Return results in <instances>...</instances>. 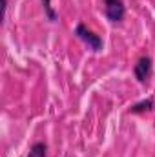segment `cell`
I'll return each instance as SVG.
<instances>
[{"instance_id":"3","label":"cell","mask_w":155,"mask_h":157,"mask_svg":"<svg viewBox=\"0 0 155 157\" xmlns=\"http://www.w3.org/2000/svg\"><path fill=\"white\" fill-rule=\"evenodd\" d=\"M133 73H135V78L139 82H142V84L148 82V78L153 73V60H152V57H141L137 60L135 68H133Z\"/></svg>"},{"instance_id":"6","label":"cell","mask_w":155,"mask_h":157,"mask_svg":"<svg viewBox=\"0 0 155 157\" xmlns=\"http://www.w3.org/2000/svg\"><path fill=\"white\" fill-rule=\"evenodd\" d=\"M42 4H44V13H46L47 20L57 22V13H55V11H53V7H51V0H42Z\"/></svg>"},{"instance_id":"2","label":"cell","mask_w":155,"mask_h":157,"mask_svg":"<svg viewBox=\"0 0 155 157\" xmlns=\"http://www.w3.org/2000/svg\"><path fill=\"white\" fill-rule=\"evenodd\" d=\"M104 15L110 22L119 24L126 17V6L122 0H104Z\"/></svg>"},{"instance_id":"5","label":"cell","mask_w":155,"mask_h":157,"mask_svg":"<svg viewBox=\"0 0 155 157\" xmlns=\"http://www.w3.org/2000/svg\"><path fill=\"white\" fill-rule=\"evenodd\" d=\"M153 108V99H146L142 102H137L135 106H131L130 113H144V112H150Z\"/></svg>"},{"instance_id":"1","label":"cell","mask_w":155,"mask_h":157,"mask_svg":"<svg viewBox=\"0 0 155 157\" xmlns=\"http://www.w3.org/2000/svg\"><path fill=\"white\" fill-rule=\"evenodd\" d=\"M75 35H77L78 39L82 40L89 49H93L95 53H99V51H102V39L97 35V33H93L91 29H88V26L86 24H77V28H75Z\"/></svg>"},{"instance_id":"4","label":"cell","mask_w":155,"mask_h":157,"mask_svg":"<svg viewBox=\"0 0 155 157\" xmlns=\"http://www.w3.org/2000/svg\"><path fill=\"white\" fill-rule=\"evenodd\" d=\"M28 157H47V144H46V143H42V141L35 143V144L29 148Z\"/></svg>"}]
</instances>
